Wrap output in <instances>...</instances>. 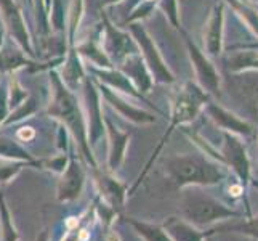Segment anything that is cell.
Returning <instances> with one entry per match:
<instances>
[{
    "label": "cell",
    "instance_id": "cell-2",
    "mask_svg": "<svg viewBox=\"0 0 258 241\" xmlns=\"http://www.w3.org/2000/svg\"><path fill=\"white\" fill-rule=\"evenodd\" d=\"M165 172L178 186L212 185L221 180L223 172L218 166L201 156H173L165 159Z\"/></svg>",
    "mask_w": 258,
    "mask_h": 241
},
{
    "label": "cell",
    "instance_id": "cell-21",
    "mask_svg": "<svg viewBox=\"0 0 258 241\" xmlns=\"http://www.w3.org/2000/svg\"><path fill=\"white\" fill-rule=\"evenodd\" d=\"M8 110H10V103H8V87L0 82V126L7 119Z\"/></svg>",
    "mask_w": 258,
    "mask_h": 241
},
{
    "label": "cell",
    "instance_id": "cell-23",
    "mask_svg": "<svg viewBox=\"0 0 258 241\" xmlns=\"http://www.w3.org/2000/svg\"><path fill=\"white\" fill-rule=\"evenodd\" d=\"M35 135V132L32 130V127H23L21 130H18V138L23 141H28Z\"/></svg>",
    "mask_w": 258,
    "mask_h": 241
},
{
    "label": "cell",
    "instance_id": "cell-5",
    "mask_svg": "<svg viewBox=\"0 0 258 241\" xmlns=\"http://www.w3.org/2000/svg\"><path fill=\"white\" fill-rule=\"evenodd\" d=\"M0 12H2L4 23L7 29L15 37V42L24 50V53L32 55V45H31V37L26 29V23L20 7L16 5L15 0H0Z\"/></svg>",
    "mask_w": 258,
    "mask_h": 241
},
{
    "label": "cell",
    "instance_id": "cell-6",
    "mask_svg": "<svg viewBox=\"0 0 258 241\" xmlns=\"http://www.w3.org/2000/svg\"><path fill=\"white\" fill-rule=\"evenodd\" d=\"M202 103V95L198 88H194L192 85H186L184 88H181L178 95L173 100V111H172V129L176 126V124L181 122H188L191 121L196 113H198L199 106Z\"/></svg>",
    "mask_w": 258,
    "mask_h": 241
},
{
    "label": "cell",
    "instance_id": "cell-25",
    "mask_svg": "<svg viewBox=\"0 0 258 241\" xmlns=\"http://www.w3.org/2000/svg\"><path fill=\"white\" fill-rule=\"evenodd\" d=\"M4 47V29L0 28V49Z\"/></svg>",
    "mask_w": 258,
    "mask_h": 241
},
{
    "label": "cell",
    "instance_id": "cell-26",
    "mask_svg": "<svg viewBox=\"0 0 258 241\" xmlns=\"http://www.w3.org/2000/svg\"><path fill=\"white\" fill-rule=\"evenodd\" d=\"M209 241H210V239H209Z\"/></svg>",
    "mask_w": 258,
    "mask_h": 241
},
{
    "label": "cell",
    "instance_id": "cell-10",
    "mask_svg": "<svg viewBox=\"0 0 258 241\" xmlns=\"http://www.w3.org/2000/svg\"><path fill=\"white\" fill-rule=\"evenodd\" d=\"M98 88H100V93L103 95V98L106 102H108L114 111H117L119 116L122 118H125L132 122H137V124H148V122H153L154 121V116H151L149 113L143 111L137 108V106L130 105L128 102H125L123 98L114 90V88L104 85V84H98Z\"/></svg>",
    "mask_w": 258,
    "mask_h": 241
},
{
    "label": "cell",
    "instance_id": "cell-3",
    "mask_svg": "<svg viewBox=\"0 0 258 241\" xmlns=\"http://www.w3.org/2000/svg\"><path fill=\"white\" fill-rule=\"evenodd\" d=\"M181 209L184 219L196 227H207L217 220L231 219L236 216L233 211L223 206L217 200L194 191L184 195Z\"/></svg>",
    "mask_w": 258,
    "mask_h": 241
},
{
    "label": "cell",
    "instance_id": "cell-1",
    "mask_svg": "<svg viewBox=\"0 0 258 241\" xmlns=\"http://www.w3.org/2000/svg\"><path fill=\"white\" fill-rule=\"evenodd\" d=\"M50 84H51V98L48 103V114L64 124L66 129L79 141V147L84 151L87 159L93 164V167H96L92 151L88 150V130H87L85 114L82 106L79 105L77 97L74 95V90L66 87L63 79L56 73H50Z\"/></svg>",
    "mask_w": 258,
    "mask_h": 241
},
{
    "label": "cell",
    "instance_id": "cell-22",
    "mask_svg": "<svg viewBox=\"0 0 258 241\" xmlns=\"http://www.w3.org/2000/svg\"><path fill=\"white\" fill-rule=\"evenodd\" d=\"M244 92L248 97L250 103L256 108V106H258V79L247 80V82L244 84Z\"/></svg>",
    "mask_w": 258,
    "mask_h": 241
},
{
    "label": "cell",
    "instance_id": "cell-24",
    "mask_svg": "<svg viewBox=\"0 0 258 241\" xmlns=\"http://www.w3.org/2000/svg\"><path fill=\"white\" fill-rule=\"evenodd\" d=\"M106 241H120V239H119V235L115 233V231H111V233L106 235Z\"/></svg>",
    "mask_w": 258,
    "mask_h": 241
},
{
    "label": "cell",
    "instance_id": "cell-7",
    "mask_svg": "<svg viewBox=\"0 0 258 241\" xmlns=\"http://www.w3.org/2000/svg\"><path fill=\"white\" fill-rule=\"evenodd\" d=\"M95 183L103 201L108 204V206H111L115 212L123 208L125 198L128 195L125 183L119 182L117 178L112 177L111 174H103V172H95Z\"/></svg>",
    "mask_w": 258,
    "mask_h": 241
},
{
    "label": "cell",
    "instance_id": "cell-15",
    "mask_svg": "<svg viewBox=\"0 0 258 241\" xmlns=\"http://www.w3.org/2000/svg\"><path fill=\"white\" fill-rule=\"evenodd\" d=\"M32 65L24 55L23 50H15L13 45H5L0 49V71L5 73H13L23 66Z\"/></svg>",
    "mask_w": 258,
    "mask_h": 241
},
{
    "label": "cell",
    "instance_id": "cell-16",
    "mask_svg": "<svg viewBox=\"0 0 258 241\" xmlns=\"http://www.w3.org/2000/svg\"><path fill=\"white\" fill-rule=\"evenodd\" d=\"M20 233L13 224L12 214L7 208L4 196L0 195V241H18Z\"/></svg>",
    "mask_w": 258,
    "mask_h": 241
},
{
    "label": "cell",
    "instance_id": "cell-11",
    "mask_svg": "<svg viewBox=\"0 0 258 241\" xmlns=\"http://www.w3.org/2000/svg\"><path fill=\"white\" fill-rule=\"evenodd\" d=\"M104 42H106V55H114L115 60L117 61H122L125 60L128 55H132V53L128 52V47H130V37L128 34L125 32H120L119 29H115L114 26L106 20L104 18Z\"/></svg>",
    "mask_w": 258,
    "mask_h": 241
},
{
    "label": "cell",
    "instance_id": "cell-17",
    "mask_svg": "<svg viewBox=\"0 0 258 241\" xmlns=\"http://www.w3.org/2000/svg\"><path fill=\"white\" fill-rule=\"evenodd\" d=\"M79 52L85 55L88 60L92 61L93 65L100 66V68H111V60L106 55V52L103 50V47L98 45L96 42L87 40L82 45H79Z\"/></svg>",
    "mask_w": 258,
    "mask_h": 241
},
{
    "label": "cell",
    "instance_id": "cell-20",
    "mask_svg": "<svg viewBox=\"0 0 258 241\" xmlns=\"http://www.w3.org/2000/svg\"><path fill=\"white\" fill-rule=\"evenodd\" d=\"M231 230H237L241 233H247V235H252L255 238H258V217L252 219L248 222H239L236 225H231Z\"/></svg>",
    "mask_w": 258,
    "mask_h": 241
},
{
    "label": "cell",
    "instance_id": "cell-12",
    "mask_svg": "<svg viewBox=\"0 0 258 241\" xmlns=\"http://www.w3.org/2000/svg\"><path fill=\"white\" fill-rule=\"evenodd\" d=\"M120 71L125 74L130 80H133L140 92H148L151 87V77L146 71L145 61L141 60L140 55H128L125 60L120 63Z\"/></svg>",
    "mask_w": 258,
    "mask_h": 241
},
{
    "label": "cell",
    "instance_id": "cell-8",
    "mask_svg": "<svg viewBox=\"0 0 258 241\" xmlns=\"http://www.w3.org/2000/svg\"><path fill=\"white\" fill-rule=\"evenodd\" d=\"M130 31L133 34V37H135L137 43L140 45V49L143 50V55H145V60L146 63L153 68L154 74H156V79L157 80H172V76L170 73L167 71V68L164 66L161 57H159V53L154 47L153 40L148 35V32L145 31V28L141 24H132L130 26Z\"/></svg>",
    "mask_w": 258,
    "mask_h": 241
},
{
    "label": "cell",
    "instance_id": "cell-9",
    "mask_svg": "<svg viewBox=\"0 0 258 241\" xmlns=\"http://www.w3.org/2000/svg\"><path fill=\"white\" fill-rule=\"evenodd\" d=\"M104 130L108 132V140H109L108 169L111 172H114V171H117V169H120L123 161H125L130 135L127 132L120 130L117 126H114V122L108 116H104Z\"/></svg>",
    "mask_w": 258,
    "mask_h": 241
},
{
    "label": "cell",
    "instance_id": "cell-14",
    "mask_svg": "<svg viewBox=\"0 0 258 241\" xmlns=\"http://www.w3.org/2000/svg\"><path fill=\"white\" fill-rule=\"evenodd\" d=\"M125 222L135 230V233L143 241H173V238L161 225L149 224V222L145 220H137L133 217H127Z\"/></svg>",
    "mask_w": 258,
    "mask_h": 241
},
{
    "label": "cell",
    "instance_id": "cell-4",
    "mask_svg": "<svg viewBox=\"0 0 258 241\" xmlns=\"http://www.w3.org/2000/svg\"><path fill=\"white\" fill-rule=\"evenodd\" d=\"M56 196L61 203H69L77 200L82 195L84 185H85V171L79 163L76 155H69V163L66 164L64 171L61 172Z\"/></svg>",
    "mask_w": 258,
    "mask_h": 241
},
{
    "label": "cell",
    "instance_id": "cell-18",
    "mask_svg": "<svg viewBox=\"0 0 258 241\" xmlns=\"http://www.w3.org/2000/svg\"><path fill=\"white\" fill-rule=\"evenodd\" d=\"M189 50H191V57L194 60L196 69H198V74L201 76L202 82L206 84L209 88H215V85H217V76H215V73H213L212 66L202 58V55L194 47H189Z\"/></svg>",
    "mask_w": 258,
    "mask_h": 241
},
{
    "label": "cell",
    "instance_id": "cell-19",
    "mask_svg": "<svg viewBox=\"0 0 258 241\" xmlns=\"http://www.w3.org/2000/svg\"><path fill=\"white\" fill-rule=\"evenodd\" d=\"M220 20L221 16L215 15L212 18L210 26H209V32H207V49L210 53H217L220 49Z\"/></svg>",
    "mask_w": 258,
    "mask_h": 241
},
{
    "label": "cell",
    "instance_id": "cell-13",
    "mask_svg": "<svg viewBox=\"0 0 258 241\" xmlns=\"http://www.w3.org/2000/svg\"><path fill=\"white\" fill-rule=\"evenodd\" d=\"M167 233L173 238V241H202L204 235L194 228L188 220L178 219V217H168L164 224Z\"/></svg>",
    "mask_w": 258,
    "mask_h": 241
}]
</instances>
